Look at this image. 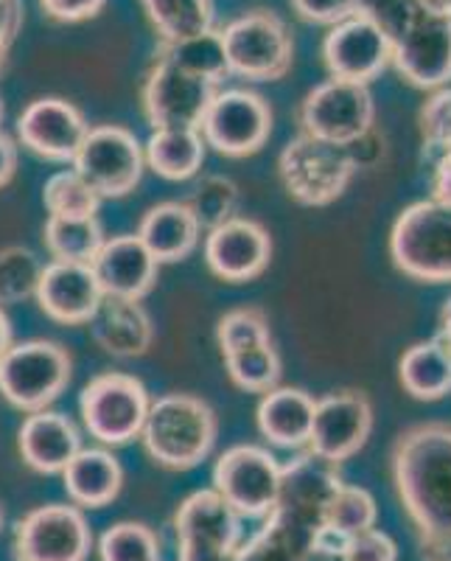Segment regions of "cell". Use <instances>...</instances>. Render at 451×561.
I'll return each instance as SVG.
<instances>
[{
  "label": "cell",
  "mask_w": 451,
  "mask_h": 561,
  "mask_svg": "<svg viewBox=\"0 0 451 561\" xmlns=\"http://www.w3.org/2000/svg\"><path fill=\"white\" fill-rule=\"evenodd\" d=\"M393 480L424 559L451 542V427L418 424L395 440Z\"/></svg>",
  "instance_id": "1"
},
{
  "label": "cell",
  "mask_w": 451,
  "mask_h": 561,
  "mask_svg": "<svg viewBox=\"0 0 451 561\" xmlns=\"http://www.w3.org/2000/svg\"><path fill=\"white\" fill-rule=\"evenodd\" d=\"M217 433V413L208 402L188 393H169L149 404L140 440L154 463L185 472L208 458Z\"/></svg>",
  "instance_id": "2"
},
{
  "label": "cell",
  "mask_w": 451,
  "mask_h": 561,
  "mask_svg": "<svg viewBox=\"0 0 451 561\" xmlns=\"http://www.w3.org/2000/svg\"><path fill=\"white\" fill-rule=\"evenodd\" d=\"M395 267L415 280H451V208L424 199L404 208L390 233Z\"/></svg>",
  "instance_id": "3"
},
{
  "label": "cell",
  "mask_w": 451,
  "mask_h": 561,
  "mask_svg": "<svg viewBox=\"0 0 451 561\" xmlns=\"http://www.w3.org/2000/svg\"><path fill=\"white\" fill-rule=\"evenodd\" d=\"M70 354L51 340L12 343L0 357V393L23 413L48 410L70 385Z\"/></svg>",
  "instance_id": "4"
},
{
  "label": "cell",
  "mask_w": 451,
  "mask_h": 561,
  "mask_svg": "<svg viewBox=\"0 0 451 561\" xmlns=\"http://www.w3.org/2000/svg\"><path fill=\"white\" fill-rule=\"evenodd\" d=\"M224 57L233 77L247 82H275L292 68L294 39L275 12L255 9L222 28Z\"/></svg>",
  "instance_id": "5"
},
{
  "label": "cell",
  "mask_w": 451,
  "mask_h": 561,
  "mask_svg": "<svg viewBox=\"0 0 451 561\" xmlns=\"http://www.w3.org/2000/svg\"><path fill=\"white\" fill-rule=\"evenodd\" d=\"M278 169L289 197L320 208L343 197L356 174V158L350 149L303 133L284 147Z\"/></svg>",
  "instance_id": "6"
},
{
  "label": "cell",
  "mask_w": 451,
  "mask_h": 561,
  "mask_svg": "<svg viewBox=\"0 0 451 561\" xmlns=\"http://www.w3.org/2000/svg\"><path fill=\"white\" fill-rule=\"evenodd\" d=\"M149 390L129 374H102L90 379L79 399L84 430L107 447H124L140 438L149 413Z\"/></svg>",
  "instance_id": "7"
},
{
  "label": "cell",
  "mask_w": 451,
  "mask_h": 561,
  "mask_svg": "<svg viewBox=\"0 0 451 561\" xmlns=\"http://www.w3.org/2000/svg\"><path fill=\"white\" fill-rule=\"evenodd\" d=\"M375 104L368 84L325 79L300 104V124L312 138L328 140L337 147H356L373 129Z\"/></svg>",
  "instance_id": "8"
},
{
  "label": "cell",
  "mask_w": 451,
  "mask_h": 561,
  "mask_svg": "<svg viewBox=\"0 0 451 561\" xmlns=\"http://www.w3.org/2000/svg\"><path fill=\"white\" fill-rule=\"evenodd\" d=\"M284 466L273 453L242 444L213 466V491L244 519H264L278 505Z\"/></svg>",
  "instance_id": "9"
},
{
  "label": "cell",
  "mask_w": 451,
  "mask_h": 561,
  "mask_svg": "<svg viewBox=\"0 0 451 561\" xmlns=\"http://www.w3.org/2000/svg\"><path fill=\"white\" fill-rule=\"evenodd\" d=\"M143 82V110L154 129H199L219 84L177 68L172 59L154 54Z\"/></svg>",
  "instance_id": "10"
},
{
  "label": "cell",
  "mask_w": 451,
  "mask_h": 561,
  "mask_svg": "<svg viewBox=\"0 0 451 561\" xmlns=\"http://www.w3.org/2000/svg\"><path fill=\"white\" fill-rule=\"evenodd\" d=\"M93 530L77 505H39L14 528V561H88Z\"/></svg>",
  "instance_id": "11"
},
{
  "label": "cell",
  "mask_w": 451,
  "mask_h": 561,
  "mask_svg": "<svg viewBox=\"0 0 451 561\" xmlns=\"http://www.w3.org/2000/svg\"><path fill=\"white\" fill-rule=\"evenodd\" d=\"M143 147L135 133L124 127H93L84 135L73 158V169L90 183L99 197H127L143 174Z\"/></svg>",
  "instance_id": "12"
},
{
  "label": "cell",
  "mask_w": 451,
  "mask_h": 561,
  "mask_svg": "<svg viewBox=\"0 0 451 561\" xmlns=\"http://www.w3.org/2000/svg\"><path fill=\"white\" fill-rule=\"evenodd\" d=\"M205 147H213L228 158H247L258 152L273 133V110L253 90H219L203 124Z\"/></svg>",
  "instance_id": "13"
},
{
  "label": "cell",
  "mask_w": 451,
  "mask_h": 561,
  "mask_svg": "<svg viewBox=\"0 0 451 561\" xmlns=\"http://www.w3.org/2000/svg\"><path fill=\"white\" fill-rule=\"evenodd\" d=\"M393 65L409 84L440 90L451 82V18L418 9L407 32L393 43Z\"/></svg>",
  "instance_id": "14"
},
{
  "label": "cell",
  "mask_w": 451,
  "mask_h": 561,
  "mask_svg": "<svg viewBox=\"0 0 451 561\" xmlns=\"http://www.w3.org/2000/svg\"><path fill=\"white\" fill-rule=\"evenodd\" d=\"M370 430H373V408L368 396L356 390L328 393L317 399L314 408L309 453L339 466L368 444Z\"/></svg>",
  "instance_id": "15"
},
{
  "label": "cell",
  "mask_w": 451,
  "mask_h": 561,
  "mask_svg": "<svg viewBox=\"0 0 451 561\" xmlns=\"http://www.w3.org/2000/svg\"><path fill=\"white\" fill-rule=\"evenodd\" d=\"M323 59L334 79L368 84L393 62V43L370 20L348 18L328 32Z\"/></svg>",
  "instance_id": "16"
},
{
  "label": "cell",
  "mask_w": 451,
  "mask_h": 561,
  "mask_svg": "<svg viewBox=\"0 0 451 561\" xmlns=\"http://www.w3.org/2000/svg\"><path fill=\"white\" fill-rule=\"evenodd\" d=\"M88 133L90 127L77 104L57 96L32 102L18 122L20 144L54 163H73Z\"/></svg>",
  "instance_id": "17"
},
{
  "label": "cell",
  "mask_w": 451,
  "mask_h": 561,
  "mask_svg": "<svg viewBox=\"0 0 451 561\" xmlns=\"http://www.w3.org/2000/svg\"><path fill=\"white\" fill-rule=\"evenodd\" d=\"M269 259H273V239L255 219L233 217L208 230L205 237V262L210 273L222 280L242 284L258 278L269 267Z\"/></svg>",
  "instance_id": "18"
},
{
  "label": "cell",
  "mask_w": 451,
  "mask_h": 561,
  "mask_svg": "<svg viewBox=\"0 0 451 561\" xmlns=\"http://www.w3.org/2000/svg\"><path fill=\"white\" fill-rule=\"evenodd\" d=\"M37 304L57 323L82 325L93 318L104 293L90 264L51 262L45 264L37 284Z\"/></svg>",
  "instance_id": "19"
},
{
  "label": "cell",
  "mask_w": 451,
  "mask_h": 561,
  "mask_svg": "<svg viewBox=\"0 0 451 561\" xmlns=\"http://www.w3.org/2000/svg\"><path fill=\"white\" fill-rule=\"evenodd\" d=\"M90 267L96 273L102 293L109 298L140 300L152 293L158 280V259L140 242L138 233L107 239Z\"/></svg>",
  "instance_id": "20"
},
{
  "label": "cell",
  "mask_w": 451,
  "mask_h": 561,
  "mask_svg": "<svg viewBox=\"0 0 451 561\" xmlns=\"http://www.w3.org/2000/svg\"><path fill=\"white\" fill-rule=\"evenodd\" d=\"M23 460L39 474H62L65 466L82 449V435L65 413L37 410L28 413L18 433Z\"/></svg>",
  "instance_id": "21"
},
{
  "label": "cell",
  "mask_w": 451,
  "mask_h": 561,
  "mask_svg": "<svg viewBox=\"0 0 451 561\" xmlns=\"http://www.w3.org/2000/svg\"><path fill=\"white\" fill-rule=\"evenodd\" d=\"M88 325L99 348H104L113 357H143L152 348V318L147 314V309L140 307V300L104 295Z\"/></svg>",
  "instance_id": "22"
},
{
  "label": "cell",
  "mask_w": 451,
  "mask_h": 561,
  "mask_svg": "<svg viewBox=\"0 0 451 561\" xmlns=\"http://www.w3.org/2000/svg\"><path fill=\"white\" fill-rule=\"evenodd\" d=\"M314 402L312 396L300 388H273L264 393L255 421H258L261 435L284 449L309 447V435L314 424Z\"/></svg>",
  "instance_id": "23"
},
{
  "label": "cell",
  "mask_w": 451,
  "mask_h": 561,
  "mask_svg": "<svg viewBox=\"0 0 451 561\" xmlns=\"http://www.w3.org/2000/svg\"><path fill=\"white\" fill-rule=\"evenodd\" d=\"M62 483L73 505L104 508L122 494L124 469L107 449H79L62 469Z\"/></svg>",
  "instance_id": "24"
},
{
  "label": "cell",
  "mask_w": 451,
  "mask_h": 561,
  "mask_svg": "<svg viewBox=\"0 0 451 561\" xmlns=\"http://www.w3.org/2000/svg\"><path fill=\"white\" fill-rule=\"evenodd\" d=\"M197 217L188 203H160L147 210V217L140 222L138 237L147 244L149 253L158 259V264L180 262L192 253L199 242Z\"/></svg>",
  "instance_id": "25"
},
{
  "label": "cell",
  "mask_w": 451,
  "mask_h": 561,
  "mask_svg": "<svg viewBox=\"0 0 451 561\" xmlns=\"http://www.w3.org/2000/svg\"><path fill=\"white\" fill-rule=\"evenodd\" d=\"M149 169L165 180H188L203 169L205 140L199 129H154L143 147Z\"/></svg>",
  "instance_id": "26"
},
{
  "label": "cell",
  "mask_w": 451,
  "mask_h": 561,
  "mask_svg": "<svg viewBox=\"0 0 451 561\" xmlns=\"http://www.w3.org/2000/svg\"><path fill=\"white\" fill-rule=\"evenodd\" d=\"M398 379L420 402H438L451 390V354L438 343H418L401 357Z\"/></svg>",
  "instance_id": "27"
},
{
  "label": "cell",
  "mask_w": 451,
  "mask_h": 561,
  "mask_svg": "<svg viewBox=\"0 0 451 561\" xmlns=\"http://www.w3.org/2000/svg\"><path fill=\"white\" fill-rule=\"evenodd\" d=\"M104 242L99 217H48L45 222V248L54 262L93 264Z\"/></svg>",
  "instance_id": "28"
},
{
  "label": "cell",
  "mask_w": 451,
  "mask_h": 561,
  "mask_svg": "<svg viewBox=\"0 0 451 561\" xmlns=\"http://www.w3.org/2000/svg\"><path fill=\"white\" fill-rule=\"evenodd\" d=\"M160 43H180L213 28V0H140Z\"/></svg>",
  "instance_id": "29"
},
{
  "label": "cell",
  "mask_w": 451,
  "mask_h": 561,
  "mask_svg": "<svg viewBox=\"0 0 451 561\" xmlns=\"http://www.w3.org/2000/svg\"><path fill=\"white\" fill-rule=\"evenodd\" d=\"M158 54L172 59L177 68L188 70L194 77L210 79V82L222 84L224 77H230L228 57H224V43L219 28L197 34V37L180 39V43H160Z\"/></svg>",
  "instance_id": "30"
},
{
  "label": "cell",
  "mask_w": 451,
  "mask_h": 561,
  "mask_svg": "<svg viewBox=\"0 0 451 561\" xmlns=\"http://www.w3.org/2000/svg\"><path fill=\"white\" fill-rule=\"evenodd\" d=\"M228 374L235 385L250 393H267L280 382V357L269 343H255L247 348H235L222 354Z\"/></svg>",
  "instance_id": "31"
},
{
  "label": "cell",
  "mask_w": 451,
  "mask_h": 561,
  "mask_svg": "<svg viewBox=\"0 0 451 561\" xmlns=\"http://www.w3.org/2000/svg\"><path fill=\"white\" fill-rule=\"evenodd\" d=\"M43 203L48 217H96L102 197L77 169H65L45 180Z\"/></svg>",
  "instance_id": "32"
},
{
  "label": "cell",
  "mask_w": 451,
  "mask_h": 561,
  "mask_svg": "<svg viewBox=\"0 0 451 561\" xmlns=\"http://www.w3.org/2000/svg\"><path fill=\"white\" fill-rule=\"evenodd\" d=\"M375 517H379V508H375L373 494L359 485L339 483L323 505V525L345 530L350 536L375 528Z\"/></svg>",
  "instance_id": "33"
},
{
  "label": "cell",
  "mask_w": 451,
  "mask_h": 561,
  "mask_svg": "<svg viewBox=\"0 0 451 561\" xmlns=\"http://www.w3.org/2000/svg\"><path fill=\"white\" fill-rule=\"evenodd\" d=\"M39 273H43V264L28 248L14 244V248L0 250V307L34 298Z\"/></svg>",
  "instance_id": "34"
},
{
  "label": "cell",
  "mask_w": 451,
  "mask_h": 561,
  "mask_svg": "<svg viewBox=\"0 0 451 561\" xmlns=\"http://www.w3.org/2000/svg\"><path fill=\"white\" fill-rule=\"evenodd\" d=\"M102 561H160V545L152 528L140 523H118L99 539Z\"/></svg>",
  "instance_id": "35"
},
{
  "label": "cell",
  "mask_w": 451,
  "mask_h": 561,
  "mask_svg": "<svg viewBox=\"0 0 451 561\" xmlns=\"http://www.w3.org/2000/svg\"><path fill=\"white\" fill-rule=\"evenodd\" d=\"M188 205H192L199 228L213 230L235 217V210H239V188L228 178H203V183L197 185L194 199Z\"/></svg>",
  "instance_id": "36"
},
{
  "label": "cell",
  "mask_w": 451,
  "mask_h": 561,
  "mask_svg": "<svg viewBox=\"0 0 451 561\" xmlns=\"http://www.w3.org/2000/svg\"><path fill=\"white\" fill-rule=\"evenodd\" d=\"M217 340L222 354L235 348H247L255 343H269V323L258 309H233L219 320Z\"/></svg>",
  "instance_id": "37"
},
{
  "label": "cell",
  "mask_w": 451,
  "mask_h": 561,
  "mask_svg": "<svg viewBox=\"0 0 451 561\" xmlns=\"http://www.w3.org/2000/svg\"><path fill=\"white\" fill-rule=\"evenodd\" d=\"M420 135L426 158L451 152V88H440L420 110Z\"/></svg>",
  "instance_id": "38"
},
{
  "label": "cell",
  "mask_w": 451,
  "mask_h": 561,
  "mask_svg": "<svg viewBox=\"0 0 451 561\" xmlns=\"http://www.w3.org/2000/svg\"><path fill=\"white\" fill-rule=\"evenodd\" d=\"M415 12H418L415 0H356V18L370 20L373 26L382 28L390 43L407 32Z\"/></svg>",
  "instance_id": "39"
},
{
  "label": "cell",
  "mask_w": 451,
  "mask_h": 561,
  "mask_svg": "<svg viewBox=\"0 0 451 561\" xmlns=\"http://www.w3.org/2000/svg\"><path fill=\"white\" fill-rule=\"evenodd\" d=\"M398 548L384 530L370 528L362 534L350 536V545L345 550V561H395Z\"/></svg>",
  "instance_id": "40"
},
{
  "label": "cell",
  "mask_w": 451,
  "mask_h": 561,
  "mask_svg": "<svg viewBox=\"0 0 451 561\" xmlns=\"http://www.w3.org/2000/svg\"><path fill=\"white\" fill-rule=\"evenodd\" d=\"M292 9L320 26H337L343 20L356 18V0H292Z\"/></svg>",
  "instance_id": "41"
},
{
  "label": "cell",
  "mask_w": 451,
  "mask_h": 561,
  "mask_svg": "<svg viewBox=\"0 0 451 561\" xmlns=\"http://www.w3.org/2000/svg\"><path fill=\"white\" fill-rule=\"evenodd\" d=\"M107 0H39V7L48 18L59 23H82V20L96 18Z\"/></svg>",
  "instance_id": "42"
},
{
  "label": "cell",
  "mask_w": 451,
  "mask_h": 561,
  "mask_svg": "<svg viewBox=\"0 0 451 561\" xmlns=\"http://www.w3.org/2000/svg\"><path fill=\"white\" fill-rule=\"evenodd\" d=\"M20 26H23V3L20 0H0V68L12 51Z\"/></svg>",
  "instance_id": "43"
},
{
  "label": "cell",
  "mask_w": 451,
  "mask_h": 561,
  "mask_svg": "<svg viewBox=\"0 0 451 561\" xmlns=\"http://www.w3.org/2000/svg\"><path fill=\"white\" fill-rule=\"evenodd\" d=\"M432 192H435V203L451 208V152H443L440 158H435Z\"/></svg>",
  "instance_id": "44"
},
{
  "label": "cell",
  "mask_w": 451,
  "mask_h": 561,
  "mask_svg": "<svg viewBox=\"0 0 451 561\" xmlns=\"http://www.w3.org/2000/svg\"><path fill=\"white\" fill-rule=\"evenodd\" d=\"M14 172H18V147H14V140L0 129V188L14 178Z\"/></svg>",
  "instance_id": "45"
},
{
  "label": "cell",
  "mask_w": 451,
  "mask_h": 561,
  "mask_svg": "<svg viewBox=\"0 0 451 561\" xmlns=\"http://www.w3.org/2000/svg\"><path fill=\"white\" fill-rule=\"evenodd\" d=\"M435 340H438V343L451 354V298L446 300L443 312H440V332Z\"/></svg>",
  "instance_id": "46"
},
{
  "label": "cell",
  "mask_w": 451,
  "mask_h": 561,
  "mask_svg": "<svg viewBox=\"0 0 451 561\" xmlns=\"http://www.w3.org/2000/svg\"><path fill=\"white\" fill-rule=\"evenodd\" d=\"M418 9L429 14H438V18H451V0H415Z\"/></svg>",
  "instance_id": "47"
},
{
  "label": "cell",
  "mask_w": 451,
  "mask_h": 561,
  "mask_svg": "<svg viewBox=\"0 0 451 561\" xmlns=\"http://www.w3.org/2000/svg\"><path fill=\"white\" fill-rule=\"evenodd\" d=\"M9 345H12V323H9L7 312L0 307V357L7 354Z\"/></svg>",
  "instance_id": "48"
},
{
  "label": "cell",
  "mask_w": 451,
  "mask_h": 561,
  "mask_svg": "<svg viewBox=\"0 0 451 561\" xmlns=\"http://www.w3.org/2000/svg\"><path fill=\"white\" fill-rule=\"evenodd\" d=\"M303 561H345V553H328V550L309 548V553L303 556Z\"/></svg>",
  "instance_id": "49"
},
{
  "label": "cell",
  "mask_w": 451,
  "mask_h": 561,
  "mask_svg": "<svg viewBox=\"0 0 451 561\" xmlns=\"http://www.w3.org/2000/svg\"><path fill=\"white\" fill-rule=\"evenodd\" d=\"M426 561H451V542L446 545L443 550H438V553H435V556H429V559H426Z\"/></svg>",
  "instance_id": "50"
},
{
  "label": "cell",
  "mask_w": 451,
  "mask_h": 561,
  "mask_svg": "<svg viewBox=\"0 0 451 561\" xmlns=\"http://www.w3.org/2000/svg\"><path fill=\"white\" fill-rule=\"evenodd\" d=\"M0 124H3V99H0Z\"/></svg>",
  "instance_id": "51"
},
{
  "label": "cell",
  "mask_w": 451,
  "mask_h": 561,
  "mask_svg": "<svg viewBox=\"0 0 451 561\" xmlns=\"http://www.w3.org/2000/svg\"><path fill=\"white\" fill-rule=\"evenodd\" d=\"M0 528H3V508H0Z\"/></svg>",
  "instance_id": "52"
}]
</instances>
